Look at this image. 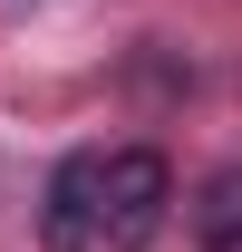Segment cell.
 I'll use <instances>...</instances> for the list:
<instances>
[{"label":"cell","mask_w":242,"mask_h":252,"mask_svg":"<svg viewBox=\"0 0 242 252\" xmlns=\"http://www.w3.org/2000/svg\"><path fill=\"white\" fill-rule=\"evenodd\" d=\"M165 204H175V165L155 156V146H126V156L97 165V243L146 252L165 233Z\"/></svg>","instance_id":"cell-1"},{"label":"cell","mask_w":242,"mask_h":252,"mask_svg":"<svg viewBox=\"0 0 242 252\" xmlns=\"http://www.w3.org/2000/svg\"><path fill=\"white\" fill-rule=\"evenodd\" d=\"M97 165L107 156H59V175H49V214H39V243L49 252H88L97 243Z\"/></svg>","instance_id":"cell-2"},{"label":"cell","mask_w":242,"mask_h":252,"mask_svg":"<svg viewBox=\"0 0 242 252\" xmlns=\"http://www.w3.org/2000/svg\"><path fill=\"white\" fill-rule=\"evenodd\" d=\"M194 243L204 252H242V165L204 175V194H194Z\"/></svg>","instance_id":"cell-3"}]
</instances>
